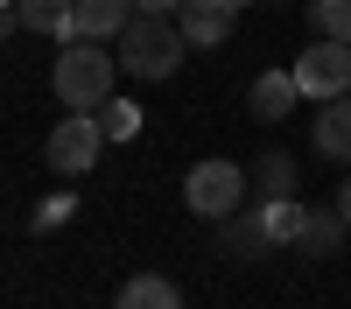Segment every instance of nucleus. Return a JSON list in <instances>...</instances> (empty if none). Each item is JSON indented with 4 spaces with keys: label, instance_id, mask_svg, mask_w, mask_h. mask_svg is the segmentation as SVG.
Segmentation results:
<instances>
[{
    "label": "nucleus",
    "instance_id": "nucleus-1",
    "mask_svg": "<svg viewBox=\"0 0 351 309\" xmlns=\"http://www.w3.org/2000/svg\"><path fill=\"white\" fill-rule=\"evenodd\" d=\"M49 84H56V99H64L71 112H99L112 99V84H120V49H106V42H64Z\"/></svg>",
    "mask_w": 351,
    "mask_h": 309
},
{
    "label": "nucleus",
    "instance_id": "nucleus-2",
    "mask_svg": "<svg viewBox=\"0 0 351 309\" xmlns=\"http://www.w3.org/2000/svg\"><path fill=\"white\" fill-rule=\"evenodd\" d=\"M120 49V71H134V77H176L183 71V49H190V36H183V21H169V14H134L127 21V36L112 42Z\"/></svg>",
    "mask_w": 351,
    "mask_h": 309
},
{
    "label": "nucleus",
    "instance_id": "nucleus-3",
    "mask_svg": "<svg viewBox=\"0 0 351 309\" xmlns=\"http://www.w3.org/2000/svg\"><path fill=\"white\" fill-rule=\"evenodd\" d=\"M295 84H302V99H316V106H330V99H344L351 92V42H337V36H316L295 64Z\"/></svg>",
    "mask_w": 351,
    "mask_h": 309
},
{
    "label": "nucleus",
    "instance_id": "nucleus-4",
    "mask_svg": "<svg viewBox=\"0 0 351 309\" xmlns=\"http://www.w3.org/2000/svg\"><path fill=\"white\" fill-rule=\"evenodd\" d=\"M106 148V127H99V112H71V120H56L49 140H43V162L56 169V176H84V169L99 162Z\"/></svg>",
    "mask_w": 351,
    "mask_h": 309
},
{
    "label": "nucleus",
    "instance_id": "nucleus-5",
    "mask_svg": "<svg viewBox=\"0 0 351 309\" xmlns=\"http://www.w3.org/2000/svg\"><path fill=\"white\" fill-rule=\"evenodd\" d=\"M239 197H246V169L239 162H197L190 176H183V204L197 218H232Z\"/></svg>",
    "mask_w": 351,
    "mask_h": 309
},
{
    "label": "nucleus",
    "instance_id": "nucleus-6",
    "mask_svg": "<svg viewBox=\"0 0 351 309\" xmlns=\"http://www.w3.org/2000/svg\"><path fill=\"white\" fill-rule=\"evenodd\" d=\"M134 14H141V0H77L71 42H120Z\"/></svg>",
    "mask_w": 351,
    "mask_h": 309
},
{
    "label": "nucleus",
    "instance_id": "nucleus-7",
    "mask_svg": "<svg viewBox=\"0 0 351 309\" xmlns=\"http://www.w3.org/2000/svg\"><path fill=\"white\" fill-rule=\"evenodd\" d=\"M239 8H246V0H183L176 21H183V36L197 49H211V42H225L232 28H239Z\"/></svg>",
    "mask_w": 351,
    "mask_h": 309
},
{
    "label": "nucleus",
    "instance_id": "nucleus-8",
    "mask_svg": "<svg viewBox=\"0 0 351 309\" xmlns=\"http://www.w3.org/2000/svg\"><path fill=\"white\" fill-rule=\"evenodd\" d=\"M8 21H14V28H36V36H64V42H71L77 0H8Z\"/></svg>",
    "mask_w": 351,
    "mask_h": 309
},
{
    "label": "nucleus",
    "instance_id": "nucleus-9",
    "mask_svg": "<svg viewBox=\"0 0 351 309\" xmlns=\"http://www.w3.org/2000/svg\"><path fill=\"white\" fill-rule=\"evenodd\" d=\"M246 99H253V112H260V120L274 127V120H288V106L302 99V84H295V71H260Z\"/></svg>",
    "mask_w": 351,
    "mask_h": 309
},
{
    "label": "nucleus",
    "instance_id": "nucleus-10",
    "mask_svg": "<svg viewBox=\"0 0 351 309\" xmlns=\"http://www.w3.org/2000/svg\"><path fill=\"white\" fill-rule=\"evenodd\" d=\"M112 309H183V295H176L169 274H134V281H120Z\"/></svg>",
    "mask_w": 351,
    "mask_h": 309
},
{
    "label": "nucleus",
    "instance_id": "nucleus-11",
    "mask_svg": "<svg viewBox=\"0 0 351 309\" xmlns=\"http://www.w3.org/2000/svg\"><path fill=\"white\" fill-rule=\"evenodd\" d=\"M344 232H351V225H344V211H337V204H330V211H324V204H309L302 239H295V246H302V253H337V246H344Z\"/></svg>",
    "mask_w": 351,
    "mask_h": 309
},
{
    "label": "nucleus",
    "instance_id": "nucleus-12",
    "mask_svg": "<svg viewBox=\"0 0 351 309\" xmlns=\"http://www.w3.org/2000/svg\"><path fill=\"white\" fill-rule=\"evenodd\" d=\"M316 148L330 162H351V99H330L324 120H316Z\"/></svg>",
    "mask_w": 351,
    "mask_h": 309
},
{
    "label": "nucleus",
    "instance_id": "nucleus-13",
    "mask_svg": "<svg viewBox=\"0 0 351 309\" xmlns=\"http://www.w3.org/2000/svg\"><path fill=\"white\" fill-rule=\"evenodd\" d=\"M260 218H267V239H274V246H295L309 204H295V197H267V204H260Z\"/></svg>",
    "mask_w": 351,
    "mask_h": 309
},
{
    "label": "nucleus",
    "instance_id": "nucleus-14",
    "mask_svg": "<svg viewBox=\"0 0 351 309\" xmlns=\"http://www.w3.org/2000/svg\"><path fill=\"white\" fill-rule=\"evenodd\" d=\"M99 127H106V140H134L141 134V106L134 99H106L99 106Z\"/></svg>",
    "mask_w": 351,
    "mask_h": 309
},
{
    "label": "nucleus",
    "instance_id": "nucleus-15",
    "mask_svg": "<svg viewBox=\"0 0 351 309\" xmlns=\"http://www.w3.org/2000/svg\"><path fill=\"white\" fill-rule=\"evenodd\" d=\"M225 246L239 253V260H253L260 246H274V239H267V218H260V211H253V218H239V211H232V239H225Z\"/></svg>",
    "mask_w": 351,
    "mask_h": 309
},
{
    "label": "nucleus",
    "instance_id": "nucleus-16",
    "mask_svg": "<svg viewBox=\"0 0 351 309\" xmlns=\"http://www.w3.org/2000/svg\"><path fill=\"white\" fill-rule=\"evenodd\" d=\"M309 21H316V36L351 42V0H309Z\"/></svg>",
    "mask_w": 351,
    "mask_h": 309
},
{
    "label": "nucleus",
    "instance_id": "nucleus-17",
    "mask_svg": "<svg viewBox=\"0 0 351 309\" xmlns=\"http://www.w3.org/2000/svg\"><path fill=\"white\" fill-rule=\"evenodd\" d=\"M260 190H267V197H288V190H295V162H288L281 148L260 162Z\"/></svg>",
    "mask_w": 351,
    "mask_h": 309
},
{
    "label": "nucleus",
    "instance_id": "nucleus-18",
    "mask_svg": "<svg viewBox=\"0 0 351 309\" xmlns=\"http://www.w3.org/2000/svg\"><path fill=\"white\" fill-rule=\"evenodd\" d=\"M71 218V197H43V204H36V225H64Z\"/></svg>",
    "mask_w": 351,
    "mask_h": 309
},
{
    "label": "nucleus",
    "instance_id": "nucleus-19",
    "mask_svg": "<svg viewBox=\"0 0 351 309\" xmlns=\"http://www.w3.org/2000/svg\"><path fill=\"white\" fill-rule=\"evenodd\" d=\"M141 14H183V0H141Z\"/></svg>",
    "mask_w": 351,
    "mask_h": 309
},
{
    "label": "nucleus",
    "instance_id": "nucleus-20",
    "mask_svg": "<svg viewBox=\"0 0 351 309\" xmlns=\"http://www.w3.org/2000/svg\"><path fill=\"white\" fill-rule=\"evenodd\" d=\"M337 211H344V225H351V183H344V190H337Z\"/></svg>",
    "mask_w": 351,
    "mask_h": 309
}]
</instances>
